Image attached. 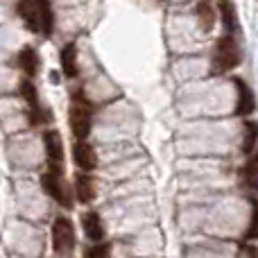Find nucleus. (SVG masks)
<instances>
[{
	"label": "nucleus",
	"instance_id": "ddd939ff",
	"mask_svg": "<svg viewBox=\"0 0 258 258\" xmlns=\"http://www.w3.org/2000/svg\"><path fill=\"white\" fill-rule=\"evenodd\" d=\"M61 71L66 77H77L80 68H77V45L75 43H66V48L61 50Z\"/></svg>",
	"mask_w": 258,
	"mask_h": 258
},
{
	"label": "nucleus",
	"instance_id": "423d86ee",
	"mask_svg": "<svg viewBox=\"0 0 258 258\" xmlns=\"http://www.w3.org/2000/svg\"><path fill=\"white\" fill-rule=\"evenodd\" d=\"M21 93H23V98H25L27 109H30V122H32V125H39V122H45V120H48V118H50V111L43 107V104H41L39 93H36V86L32 84L30 80L23 82Z\"/></svg>",
	"mask_w": 258,
	"mask_h": 258
},
{
	"label": "nucleus",
	"instance_id": "9d476101",
	"mask_svg": "<svg viewBox=\"0 0 258 258\" xmlns=\"http://www.w3.org/2000/svg\"><path fill=\"white\" fill-rule=\"evenodd\" d=\"M82 227H84V233L89 240H93V242L104 240V224H102V218L95 211L82 213Z\"/></svg>",
	"mask_w": 258,
	"mask_h": 258
},
{
	"label": "nucleus",
	"instance_id": "6ab92c4d",
	"mask_svg": "<svg viewBox=\"0 0 258 258\" xmlns=\"http://www.w3.org/2000/svg\"><path fill=\"white\" fill-rule=\"evenodd\" d=\"M245 174L247 177H258V147L249 154V161L245 165Z\"/></svg>",
	"mask_w": 258,
	"mask_h": 258
},
{
	"label": "nucleus",
	"instance_id": "9b49d317",
	"mask_svg": "<svg viewBox=\"0 0 258 258\" xmlns=\"http://www.w3.org/2000/svg\"><path fill=\"white\" fill-rule=\"evenodd\" d=\"M75 192H77V200L82 202V204H91L95 197V186H93V177H91L89 172H77L75 177Z\"/></svg>",
	"mask_w": 258,
	"mask_h": 258
},
{
	"label": "nucleus",
	"instance_id": "4468645a",
	"mask_svg": "<svg viewBox=\"0 0 258 258\" xmlns=\"http://www.w3.org/2000/svg\"><path fill=\"white\" fill-rule=\"evenodd\" d=\"M197 14V23H200V27L204 32H211L213 30V23H215V9L211 3H200L195 9Z\"/></svg>",
	"mask_w": 258,
	"mask_h": 258
},
{
	"label": "nucleus",
	"instance_id": "f257e3e1",
	"mask_svg": "<svg viewBox=\"0 0 258 258\" xmlns=\"http://www.w3.org/2000/svg\"><path fill=\"white\" fill-rule=\"evenodd\" d=\"M18 12H21L23 21L27 23L32 32H43L45 36L52 34L54 16L50 0H21L18 3Z\"/></svg>",
	"mask_w": 258,
	"mask_h": 258
},
{
	"label": "nucleus",
	"instance_id": "2eb2a0df",
	"mask_svg": "<svg viewBox=\"0 0 258 258\" xmlns=\"http://www.w3.org/2000/svg\"><path fill=\"white\" fill-rule=\"evenodd\" d=\"M18 63H21V68L27 73V75L34 77L36 71H39V54H36V50H32V48L21 50V54H18Z\"/></svg>",
	"mask_w": 258,
	"mask_h": 258
},
{
	"label": "nucleus",
	"instance_id": "39448f33",
	"mask_svg": "<svg viewBox=\"0 0 258 258\" xmlns=\"http://www.w3.org/2000/svg\"><path fill=\"white\" fill-rule=\"evenodd\" d=\"M52 247L59 256H68L75 249V227L68 218H57L52 224Z\"/></svg>",
	"mask_w": 258,
	"mask_h": 258
},
{
	"label": "nucleus",
	"instance_id": "1a4fd4ad",
	"mask_svg": "<svg viewBox=\"0 0 258 258\" xmlns=\"http://www.w3.org/2000/svg\"><path fill=\"white\" fill-rule=\"evenodd\" d=\"M43 145H45V156H48L50 165H61L63 161V141L59 132H45L43 134Z\"/></svg>",
	"mask_w": 258,
	"mask_h": 258
},
{
	"label": "nucleus",
	"instance_id": "f3484780",
	"mask_svg": "<svg viewBox=\"0 0 258 258\" xmlns=\"http://www.w3.org/2000/svg\"><path fill=\"white\" fill-rule=\"evenodd\" d=\"M111 256V245L109 242H98V245H91L84 251V258H109Z\"/></svg>",
	"mask_w": 258,
	"mask_h": 258
},
{
	"label": "nucleus",
	"instance_id": "aec40b11",
	"mask_svg": "<svg viewBox=\"0 0 258 258\" xmlns=\"http://www.w3.org/2000/svg\"><path fill=\"white\" fill-rule=\"evenodd\" d=\"M249 258H258V254H256V251H254V249H251V256H249Z\"/></svg>",
	"mask_w": 258,
	"mask_h": 258
},
{
	"label": "nucleus",
	"instance_id": "0eeeda50",
	"mask_svg": "<svg viewBox=\"0 0 258 258\" xmlns=\"http://www.w3.org/2000/svg\"><path fill=\"white\" fill-rule=\"evenodd\" d=\"M73 161H75V165L80 170L91 172V170H95V165H98V154H95V150L86 141H77L75 145H73Z\"/></svg>",
	"mask_w": 258,
	"mask_h": 258
},
{
	"label": "nucleus",
	"instance_id": "20e7f679",
	"mask_svg": "<svg viewBox=\"0 0 258 258\" xmlns=\"http://www.w3.org/2000/svg\"><path fill=\"white\" fill-rule=\"evenodd\" d=\"M41 186H43L45 195H50L57 204L71 206V195H68L66 181L61 177V165H48V170L41 177Z\"/></svg>",
	"mask_w": 258,
	"mask_h": 258
},
{
	"label": "nucleus",
	"instance_id": "f03ea898",
	"mask_svg": "<svg viewBox=\"0 0 258 258\" xmlns=\"http://www.w3.org/2000/svg\"><path fill=\"white\" fill-rule=\"evenodd\" d=\"M240 61H242V50L236 34H224L222 39H218L213 50V59H211V73L213 75H224V73L233 71L236 66H240Z\"/></svg>",
	"mask_w": 258,
	"mask_h": 258
},
{
	"label": "nucleus",
	"instance_id": "f8f14e48",
	"mask_svg": "<svg viewBox=\"0 0 258 258\" xmlns=\"http://www.w3.org/2000/svg\"><path fill=\"white\" fill-rule=\"evenodd\" d=\"M218 7H220V16H222V25L227 30V34H238L240 23H238V14H236L233 3L231 0H220Z\"/></svg>",
	"mask_w": 258,
	"mask_h": 258
},
{
	"label": "nucleus",
	"instance_id": "dca6fc26",
	"mask_svg": "<svg viewBox=\"0 0 258 258\" xmlns=\"http://www.w3.org/2000/svg\"><path fill=\"white\" fill-rule=\"evenodd\" d=\"M258 143V122L247 120L245 122V138H242V152L245 154H251Z\"/></svg>",
	"mask_w": 258,
	"mask_h": 258
},
{
	"label": "nucleus",
	"instance_id": "a211bd4d",
	"mask_svg": "<svg viewBox=\"0 0 258 258\" xmlns=\"http://www.w3.org/2000/svg\"><path fill=\"white\" fill-rule=\"evenodd\" d=\"M249 240H258V200H251V220H249V229L245 233Z\"/></svg>",
	"mask_w": 258,
	"mask_h": 258
},
{
	"label": "nucleus",
	"instance_id": "6e6552de",
	"mask_svg": "<svg viewBox=\"0 0 258 258\" xmlns=\"http://www.w3.org/2000/svg\"><path fill=\"white\" fill-rule=\"evenodd\" d=\"M233 84L238 89V104H236V116H251L256 109V100H254V91L245 84V80L233 77Z\"/></svg>",
	"mask_w": 258,
	"mask_h": 258
},
{
	"label": "nucleus",
	"instance_id": "7ed1b4c3",
	"mask_svg": "<svg viewBox=\"0 0 258 258\" xmlns=\"http://www.w3.org/2000/svg\"><path fill=\"white\" fill-rule=\"evenodd\" d=\"M71 132L77 141H86V136L91 134V125H93V107L86 102V98L75 91L71 100Z\"/></svg>",
	"mask_w": 258,
	"mask_h": 258
}]
</instances>
